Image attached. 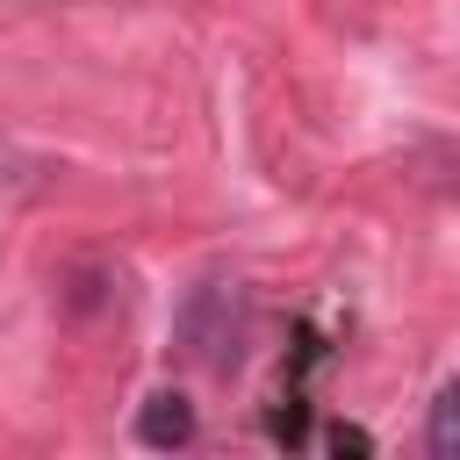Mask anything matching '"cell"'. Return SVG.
<instances>
[{
  "instance_id": "obj_1",
  "label": "cell",
  "mask_w": 460,
  "mask_h": 460,
  "mask_svg": "<svg viewBox=\"0 0 460 460\" xmlns=\"http://www.w3.org/2000/svg\"><path fill=\"white\" fill-rule=\"evenodd\" d=\"M180 345H187L194 367H216L223 374L237 359V345H244V295L230 280H201L187 295V309H180Z\"/></svg>"
},
{
  "instance_id": "obj_2",
  "label": "cell",
  "mask_w": 460,
  "mask_h": 460,
  "mask_svg": "<svg viewBox=\"0 0 460 460\" xmlns=\"http://www.w3.org/2000/svg\"><path fill=\"white\" fill-rule=\"evenodd\" d=\"M137 438L144 446H187L194 438V402L187 395H172V388H158V395H144V410H137Z\"/></svg>"
},
{
  "instance_id": "obj_3",
  "label": "cell",
  "mask_w": 460,
  "mask_h": 460,
  "mask_svg": "<svg viewBox=\"0 0 460 460\" xmlns=\"http://www.w3.org/2000/svg\"><path fill=\"white\" fill-rule=\"evenodd\" d=\"M431 453L438 460H460V381H446L438 402H431Z\"/></svg>"
},
{
  "instance_id": "obj_4",
  "label": "cell",
  "mask_w": 460,
  "mask_h": 460,
  "mask_svg": "<svg viewBox=\"0 0 460 460\" xmlns=\"http://www.w3.org/2000/svg\"><path fill=\"white\" fill-rule=\"evenodd\" d=\"M331 446H338V453H374V438H367L359 424H338V431H331Z\"/></svg>"
}]
</instances>
